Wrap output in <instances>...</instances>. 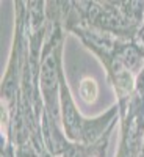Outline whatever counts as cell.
<instances>
[{"mask_svg":"<svg viewBox=\"0 0 144 157\" xmlns=\"http://www.w3.org/2000/svg\"><path fill=\"white\" fill-rule=\"evenodd\" d=\"M80 94L86 102H93L97 96V85L93 78H83L80 85Z\"/></svg>","mask_w":144,"mask_h":157,"instance_id":"obj_1","label":"cell"}]
</instances>
